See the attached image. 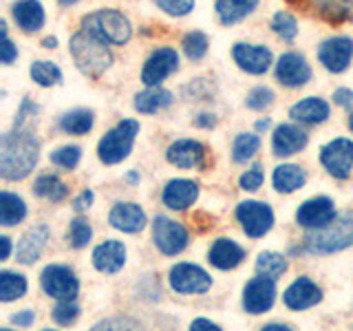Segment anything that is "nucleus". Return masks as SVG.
Listing matches in <instances>:
<instances>
[{
    "label": "nucleus",
    "instance_id": "57",
    "mask_svg": "<svg viewBox=\"0 0 353 331\" xmlns=\"http://www.w3.org/2000/svg\"><path fill=\"white\" fill-rule=\"evenodd\" d=\"M60 3H62V5H75L77 0H60Z\"/></svg>",
    "mask_w": 353,
    "mask_h": 331
},
{
    "label": "nucleus",
    "instance_id": "40",
    "mask_svg": "<svg viewBox=\"0 0 353 331\" xmlns=\"http://www.w3.org/2000/svg\"><path fill=\"white\" fill-rule=\"evenodd\" d=\"M91 237H93V228H91V223H88L86 219L77 217V219L71 221L69 241H71V245H73L75 250L86 248V245H88V241H91Z\"/></svg>",
    "mask_w": 353,
    "mask_h": 331
},
{
    "label": "nucleus",
    "instance_id": "42",
    "mask_svg": "<svg viewBox=\"0 0 353 331\" xmlns=\"http://www.w3.org/2000/svg\"><path fill=\"white\" fill-rule=\"evenodd\" d=\"M77 316H80V307H77L73 301H60L58 305L53 307V312H51V318H53V323H58L62 327H69L73 325Z\"/></svg>",
    "mask_w": 353,
    "mask_h": 331
},
{
    "label": "nucleus",
    "instance_id": "41",
    "mask_svg": "<svg viewBox=\"0 0 353 331\" xmlns=\"http://www.w3.org/2000/svg\"><path fill=\"white\" fill-rule=\"evenodd\" d=\"M80 157H82V148L80 146H62L55 152H51V163L58 166V168H64V170H73L77 163H80Z\"/></svg>",
    "mask_w": 353,
    "mask_h": 331
},
{
    "label": "nucleus",
    "instance_id": "8",
    "mask_svg": "<svg viewBox=\"0 0 353 331\" xmlns=\"http://www.w3.org/2000/svg\"><path fill=\"white\" fill-rule=\"evenodd\" d=\"M236 219L243 228V232L250 239L265 237L274 225V212L268 203L263 201H243L236 208Z\"/></svg>",
    "mask_w": 353,
    "mask_h": 331
},
{
    "label": "nucleus",
    "instance_id": "9",
    "mask_svg": "<svg viewBox=\"0 0 353 331\" xmlns=\"http://www.w3.org/2000/svg\"><path fill=\"white\" fill-rule=\"evenodd\" d=\"M320 161L336 179H349L353 170V141L338 137L320 148Z\"/></svg>",
    "mask_w": 353,
    "mask_h": 331
},
{
    "label": "nucleus",
    "instance_id": "54",
    "mask_svg": "<svg viewBox=\"0 0 353 331\" xmlns=\"http://www.w3.org/2000/svg\"><path fill=\"white\" fill-rule=\"evenodd\" d=\"M42 47H44V49H55V47H58V38H53V36L44 38V40H42Z\"/></svg>",
    "mask_w": 353,
    "mask_h": 331
},
{
    "label": "nucleus",
    "instance_id": "49",
    "mask_svg": "<svg viewBox=\"0 0 353 331\" xmlns=\"http://www.w3.org/2000/svg\"><path fill=\"white\" fill-rule=\"evenodd\" d=\"M334 102L342 108L353 106V91L351 88H338V91L334 93Z\"/></svg>",
    "mask_w": 353,
    "mask_h": 331
},
{
    "label": "nucleus",
    "instance_id": "12",
    "mask_svg": "<svg viewBox=\"0 0 353 331\" xmlns=\"http://www.w3.org/2000/svg\"><path fill=\"white\" fill-rule=\"evenodd\" d=\"M276 301V283L270 276H254V279L245 285L243 290V307L252 316L265 314L268 309H272Z\"/></svg>",
    "mask_w": 353,
    "mask_h": 331
},
{
    "label": "nucleus",
    "instance_id": "5",
    "mask_svg": "<svg viewBox=\"0 0 353 331\" xmlns=\"http://www.w3.org/2000/svg\"><path fill=\"white\" fill-rule=\"evenodd\" d=\"M137 132H139V124L135 119H121L117 126H113L99 139L97 143L99 161L106 166H115L119 161H124L132 150Z\"/></svg>",
    "mask_w": 353,
    "mask_h": 331
},
{
    "label": "nucleus",
    "instance_id": "56",
    "mask_svg": "<svg viewBox=\"0 0 353 331\" xmlns=\"http://www.w3.org/2000/svg\"><path fill=\"white\" fill-rule=\"evenodd\" d=\"M128 181H130V183H137V181H139V174H137V172H130V174H128Z\"/></svg>",
    "mask_w": 353,
    "mask_h": 331
},
{
    "label": "nucleus",
    "instance_id": "24",
    "mask_svg": "<svg viewBox=\"0 0 353 331\" xmlns=\"http://www.w3.org/2000/svg\"><path fill=\"white\" fill-rule=\"evenodd\" d=\"M199 197V185L190 179H172L163 188V205L170 210H185L190 208Z\"/></svg>",
    "mask_w": 353,
    "mask_h": 331
},
{
    "label": "nucleus",
    "instance_id": "35",
    "mask_svg": "<svg viewBox=\"0 0 353 331\" xmlns=\"http://www.w3.org/2000/svg\"><path fill=\"white\" fill-rule=\"evenodd\" d=\"M259 148H261L259 135H254V132H239L234 143H232V159L236 163H243L252 159L259 152Z\"/></svg>",
    "mask_w": 353,
    "mask_h": 331
},
{
    "label": "nucleus",
    "instance_id": "46",
    "mask_svg": "<svg viewBox=\"0 0 353 331\" xmlns=\"http://www.w3.org/2000/svg\"><path fill=\"white\" fill-rule=\"evenodd\" d=\"M18 58V49L14 47V42L9 40L7 33H3V47H0V60L3 64H11Z\"/></svg>",
    "mask_w": 353,
    "mask_h": 331
},
{
    "label": "nucleus",
    "instance_id": "23",
    "mask_svg": "<svg viewBox=\"0 0 353 331\" xmlns=\"http://www.w3.org/2000/svg\"><path fill=\"white\" fill-rule=\"evenodd\" d=\"M47 241H49V228L47 225H36L27 230L22 234L20 243H18V250H16V257L18 263L22 265H33L40 257L44 248H47Z\"/></svg>",
    "mask_w": 353,
    "mask_h": 331
},
{
    "label": "nucleus",
    "instance_id": "43",
    "mask_svg": "<svg viewBox=\"0 0 353 331\" xmlns=\"http://www.w3.org/2000/svg\"><path fill=\"white\" fill-rule=\"evenodd\" d=\"M274 99H276V95H274L272 88H268V86H256V88H252V91L248 93L245 104L252 110H265L268 106L274 104Z\"/></svg>",
    "mask_w": 353,
    "mask_h": 331
},
{
    "label": "nucleus",
    "instance_id": "11",
    "mask_svg": "<svg viewBox=\"0 0 353 331\" xmlns=\"http://www.w3.org/2000/svg\"><path fill=\"white\" fill-rule=\"evenodd\" d=\"M305 14L316 16L331 25L353 22V0H290Z\"/></svg>",
    "mask_w": 353,
    "mask_h": 331
},
{
    "label": "nucleus",
    "instance_id": "38",
    "mask_svg": "<svg viewBox=\"0 0 353 331\" xmlns=\"http://www.w3.org/2000/svg\"><path fill=\"white\" fill-rule=\"evenodd\" d=\"M272 29L276 36L285 42H292L298 36V22L292 14H287V11H279V14L272 18Z\"/></svg>",
    "mask_w": 353,
    "mask_h": 331
},
{
    "label": "nucleus",
    "instance_id": "34",
    "mask_svg": "<svg viewBox=\"0 0 353 331\" xmlns=\"http://www.w3.org/2000/svg\"><path fill=\"white\" fill-rule=\"evenodd\" d=\"M27 294V279L22 274L3 270L0 272V301L11 303Z\"/></svg>",
    "mask_w": 353,
    "mask_h": 331
},
{
    "label": "nucleus",
    "instance_id": "14",
    "mask_svg": "<svg viewBox=\"0 0 353 331\" xmlns=\"http://www.w3.org/2000/svg\"><path fill=\"white\" fill-rule=\"evenodd\" d=\"M353 58V40L347 36H336L329 38L320 44L318 49V60L331 73H342L349 69Z\"/></svg>",
    "mask_w": 353,
    "mask_h": 331
},
{
    "label": "nucleus",
    "instance_id": "51",
    "mask_svg": "<svg viewBox=\"0 0 353 331\" xmlns=\"http://www.w3.org/2000/svg\"><path fill=\"white\" fill-rule=\"evenodd\" d=\"M0 245H3V252H0V261H7L11 254V239L9 237H0Z\"/></svg>",
    "mask_w": 353,
    "mask_h": 331
},
{
    "label": "nucleus",
    "instance_id": "3",
    "mask_svg": "<svg viewBox=\"0 0 353 331\" xmlns=\"http://www.w3.org/2000/svg\"><path fill=\"white\" fill-rule=\"evenodd\" d=\"M69 51L75 60V66L88 77H99L102 75L110 62H113V55L108 51V44L95 38L93 33H88L80 29L71 38L69 42Z\"/></svg>",
    "mask_w": 353,
    "mask_h": 331
},
{
    "label": "nucleus",
    "instance_id": "25",
    "mask_svg": "<svg viewBox=\"0 0 353 331\" xmlns=\"http://www.w3.org/2000/svg\"><path fill=\"white\" fill-rule=\"evenodd\" d=\"M243 259H245V252H243V248L232 239H216L214 245L208 252V261L212 263L216 270H223V272L239 268Z\"/></svg>",
    "mask_w": 353,
    "mask_h": 331
},
{
    "label": "nucleus",
    "instance_id": "10",
    "mask_svg": "<svg viewBox=\"0 0 353 331\" xmlns=\"http://www.w3.org/2000/svg\"><path fill=\"white\" fill-rule=\"evenodd\" d=\"M170 287L176 294H205L212 287V276L192 263H179L170 270Z\"/></svg>",
    "mask_w": 353,
    "mask_h": 331
},
{
    "label": "nucleus",
    "instance_id": "28",
    "mask_svg": "<svg viewBox=\"0 0 353 331\" xmlns=\"http://www.w3.org/2000/svg\"><path fill=\"white\" fill-rule=\"evenodd\" d=\"M272 181H274V188L279 192L292 194L298 190V188L305 185L307 172H305V168H301V166H296V163H283L274 170Z\"/></svg>",
    "mask_w": 353,
    "mask_h": 331
},
{
    "label": "nucleus",
    "instance_id": "7",
    "mask_svg": "<svg viewBox=\"0 0 353 331\" xmlns=\"http://www.w3.org/2000/svg\"><path fill=\"white\" fill-rule=\"evenodd\" d=\"M152 239L154 245L165 257H176L188 248V232L181 223L168 219V217H154L152 221Z\"/></svg>",
    "mask_w": 353,
    "mask_h": 331
},
{
    "label": "nucleus",
    "instance_id": "37",
    "mask_svg": "<svg viewBox=\"0 0 353 331\" xmlns=\"http://www.w3.org/2000/svg\"><path fill=\"white\" fill-rule=\"evenodd\" d=\"M31 80L40 86H55L62 82V71L58 69V64H53L49 60H38L31 64Z\"/></svg>",
    "mask_w": 353,
    "mask_h": 331
},
{
    "label": "nucleus",
    "instance_id": "44",
    "mask_svg": "<svg viewBox=\"0 0 353 331\" xmlns=\"http://www.w3.org/2000/svg\"><path fill=\"white\" fill-rule=\"evenodd\" d=\"M154 5L168 16H188L194 9V0H154Z\"/></svg>",
    "mask_w": 353,
    "mask_h": 331
},
{
    "label": "nucleus",
    "instance_id": "52",
    "mask_svg": "<svg viewBox=\"0 0 353 331\" xmlns=\"http://www.w3.org/2000/svg\"><path fill=\"white\" fill-rule=\"evenodd\" d=\"M214 121H216L214 115H208V113H205V115H199V117H196V126L210 128V126H214Z\"/></svg>",
    "mask_w": 353,
    "mask_h": 331
},
{
    "label": "nucleus",
    "instance_id": "58",
    "mask_svg": "<svg viewBox=\"0 0 353 331\" xmlns=\"http://www.w3.org/2000/svg\"><path fill=\"white\" fill-rule=\"evenodd\" d=\"M349 128H351V130H353V113H351V115H349Z\"/></svg>",
    "mask_w": 353,
    "mask_h": 331
},
{
    "label": "nucleus",
    "instance_id": "32",
    "mask_svg": "<svg viewBox=\"0 0 353 331\" xmlns=\"http://www.w3.org/2000/svg\"><path fill=\"white\" fill-rule=\"evenodd\" d=\"M25 217H27V205L18 194H11L7 190L0 194V223L5 228H11L20 223Z\"/></svg>",
    "mask_w": 353,
    "mask_h": 331
},
{
    "label": "nucleus",
    "instance_id": "16",
    "mask_svg": "<svg viewBox=\"0 0 353 331\" xmlns=\"http://www.w3.org/2000/svg\"><path fill=\"white\" fill-rule=\"evenodd\" d=\"M276 80L287 88L305 86L312 80V66L301 53H283L276 64Z\"/></svg>",
    "mask_w": 353,
    "mask_h": 331
},
{
    "label": "nucleus",
    "instance_id": "22",
    "mask_svg": "<svg viewBox=\"0 0 353 331\" xmlns=\"http://www.w3.org/2000/svg\"><path fill=\"white\" fill-rule=\"evenodd\" d=\"M126 263V248L121 241H104L93 250V265L102 274H117Z\"/></svg>",
    "mask_w": 353,
    "mask_h": 331
},
{
    "label": "nucleus",
    "instance_id": "17",
    "mask_svg": "<svg viewBox=\"0 0 353 331\" xmlns=\"http://www.w3.org/2000/svg\"><path fill=\"white\" fill-rule=\"evenodd\" d=\"M334 217H336V208H334V201H331L329 197H314L296 210L298 225H303L307 230L323 228Z\"/></svg>",
    "mask_w": 353,
    "mask_h": 331
},
{
    "label": "nucleus",
    "instance_id": "15",
    "mask_svg": "<svg viewBox=\"0 0 353 331\" xmlns=\"http://www.w3.org/2000/svg\"><path fill=\"white\" fill-rule=\"evenodd\" d=\"M232 58L239 64L241 71L250 75H263L272 66V51L263 44H245L239 42L232 47Z\"/></svg>",
    "mask_w": 353,
    "mask_h": 331
},
{
    "label": "nucleus",
    "instance_id": "27",
    "mask_svg": "<svg viewBox=\"0 0 353 331\" xmlns=\"http://www.w3.org/2000/svg\"><path fill=\"white\" fill-rule=\"evenodd\" d=\"M329 104L320 97H305L290 108V117L301 124H323L329 117Z\"/></svg>",
    "mask_w": 353,
    "mask_h": 331
},
{
    "label": "nucleus",
    "instance_id": "6",
    "mask_svg": "<svg viewBox=\"0 0 353 331\" xmlns=\"http://www.w3.org/2000/svg\"><path fill=\"white\" fill-rule=\"evenodd\" d=\"M40 285L44 294L55 301H75L77 292H80V283H77L73 270L64 268V265H47L40 274Z\"/></svg>",
    "mask_w": 353,
    "mask_h": 331
},
{
    "label": "nucleus",
    "instance_id": "29",
    "mask_svg": "<svg viewBox=\"0 0 353 331\" xmlns=\"http://www.w3.org/2000/svg\"><path fill=\"white\" fill-rule=\"evenodd\" d=\"M170 104H172V93L159 86H148L146 91L135 95V108L137 113L143 115H152L161 108H168Z\"/></svg>",
    "mask_w": 353,
    "mask_h": 331
},
{
    "label": "nucleus",
    "instance_id": "30",
    "mask_svg": "<svg viewBox=\"0 0 353 331\" xmlns=\"http://www.w3.org/2000/svg\"><path fill=\"white\" fill-rule=\"evenodd\" d=\"M259 0H216V16L223 25H234L256 9Z\"/></svg>",
    "mask_w": 353,
    "mask_h": 331
},
{
    "label": "nucleus",
    "instance_id": "1",
    "mask_svg": "<svg viewBox=\"0 0 353 331\" xmlns=\"http://www.w3.org/2000/svg\"><path fill=\"white\" fill-rule=\"evenodd\" d=\"M40 159V143L33 130L16 124L0 139V174L7 181H20L31 174Z\"/></svg>",
    "mask_w": 353,
    "mask_h": 331
},
{
    "label": "nucleus",
    "instance_id": "39",
    "mask_svg": "<svg viewBox=\"0 0 353 331\" xmlns=\"http://www.w3.org/2000/svg\"><path fill=\"white\" fill-rule=\"evenodd\" d=\"M183 53L188 55V60H201L208 53V36L201 31H190L181 42Z\"/></svg>",
    "mask_w": 353,
    "mask_h": 331
},
{
    "label": "nucleus",
    "instance_id": "26",
    "mask_svg": "<svg viewBox=\"0 0 353 331\" xmlns=\"http://www.w3.org/2000/svg\"><path fill=\"white\" fill-rule=\"evenodd\" d=\"M11 16L25 33H33L44 25V7L40 0H18L11 7Z\"/></svg>",
    "mask_w": 353,
    "mask_h": 331
},
{
    "label": "nucleus",
    "instance_id": "48",
    "mask_svg": "<svg viewBox=\"0 0 353 331\" xmlns=\"http://www.w3.org/2000/svg\"><path fill=\"white\" fill-rule=\"evenodd\" d=\"M33 320H36V314H33L31 309H22V312L11 316V323L18 325V327H31Z\"/></svg>",
    "mask_w": 353,
    "mask_h": 331
},
{
    "label": "nucleus",
    "instance_id": "18",
    "mask_svg": "<svg viewBox=\"0 0 353 331\" xmlns=\"http://www.w3.org/2000/svg\"><path fill=\"white\" fill-rule=\"evenodd\" d=\"M283 301L290 309L301 312V309H309V307H314V305H318L320 301H323V292H320V287L312 279L301 276V279H296L285 290Z\"/></svg>",
    "mask_w": 353,
    "mask_h": 331
},
{
    "label": "nucleus",
    "instance_id": "45",
    "mask_svg": "<svg viewBox=\"0 0 353 331\" xmlns=\"http://www.w3.org/2000/svg\"><path fill=\"white\" fill-rule=\"evenodd\" d=\"M239 183H241L243 190H248V192L259 190V188L263 185V166H261V163H254L248 172H243V174H241Z\"/></svg>",
    "mask_w": 353,
    "mask_h": 331
},
{
    "label": "nucleus",
    "instance_id": "53",
    "mask_svg": "<svg viewBox=\"0 0 353 331\" xmlns=\"http://www.w3.org/2000/svg\"><path fill=\"white\" fill-rule=\"evenodd\" d=\"M263 329H265V331H292V327H290V325H276V323L265 325Z\"/></svg>",
    "mask_w": 353,
    "mask_h": 331
},
{
    "label": "nucleus",
    "instance_id": "13",
    "mask_svg": "<svg viewBox=\"0 0 353 331\" xmlns=\"http://www.w3.org/2000/svg\"><path fill=\"white\" fill-rule=\"evenodd\" d=\"M176 69H179V53L170 47H161L157 51H152L146 64H143L141 82L146 86H159V82H163Z\"/></svg>",
    "mask_w": 353,
    "mask_h": 331
},
{
    "label": "nucleus",
    "instance_id": "19",
    "mask_svg": "<svg viewBox=\"0 0 353 331\" xmlns=\"http://www.w3.org/2000/svg\"><path fill=\"white\" fill-rule=\"evenodd\" d=\"M309 141V135L296 124H281L274 130L272 148L276 157H292V154L301 152Z\"/></svg>",
    "mask_w": 353,
    "mask_h": 331
},
{
    "label": "nucleus",
    "instance_id": "21",
    "mask_svg": "<svg viewBox=\"0 0 353 331\" xmlns=\"http://www.w3.org/2000/svg\"><path fill=\"white\" fill-rule=\"evenodd\" d=\"M108 223L126 234H137L146 228V212L137 203H115L108 214Z\"/></svg>",
    "mask_w": 353,
    "mask_h": 331
},
{
    "label": "nucleus",
    "instance_id": "31",
    "mask_svg": "<svg viewBox=\"0 0 353 331\" xmlns=\"http://www.w3.org/2000/svg\"><path fill=\"white\" fill-rule=\"evenodd\" d=\"M33 194L40 199H47V201L60 203L62 199L69 194V185L55 174H42L36 179V183H33Z\"/></svg>",
    "mask_w": 353,
    "mask_h": 331
},
{
    "label": "nucleus",
    "instance_id": "50",
    "mask_svg": "<svg viewBox=\"0 0 353 331\" xmlns=\"http://www.w3.org/2000/svg\"><path fill=\"white\" fill-rule=\"evenodd\" d=\"M190 329H196V331H219L221 327L219 325H214L212 320H208V318H196V320H192V325H190Z\"/></svg>",
    "mask_w": 353,
    "mask_h": 331
},
{
    "label": "nucleus",
    "instance_id": "55",
    "mask_svg": "<svg viewBox=\"0 0 353 331\" xmlns=\"http://www.w3.org/2000/svg\"><path fill=\"white\" fill-rule=\"evenodd\" d=\"M270 128V119H261L256 124V130H268Z\"/></svg>",
    "mask_w": 353,
    "mask_h": 331
},
{
    "label": "nucleus",
    "instance_id": "47",
    "mask_svg": "<svg viewBox=\"0 0 353 331\" xmlns=\"http://www.w3.org/2000/svg\"><path fill=\"white\" fill-rule=\"evenodd\" d=\"M93 199H95V194H93L91 190H82L80 194H77V197L73 199L75 212H84V210L91 208V205H93Z\"/></svg>",
    "mask_w": 353,
    "mask_h": 331
},
{
    "label": "nucleus",
    "instance_id": "4",
    "mask_svg": "<svg viewBox=\"0 0 353 331\" xmlns=\"http://www.w3.org/2000/svg\"><path fill=\"white\" fill-rule=\"evenodd\" d=\"M82 29L93 33L106 44H126L132 36V27L128 18L117 9H99L84 16Z\"/></svg>",
    "mask_w": 353,
    "mask_h": 331
},
{
    "label": "nucleus",
    "instance_id": "36",
    "mask_svg": "<svg viewBox=\"0 0 353 331\" xmlns=\"http://www.w3.org/2000/svg\"><path fill=\"white\" fill-rule=\"evenodd\" d=\"M256 272L263 276H270V279H281L287 272V259L279 252H261L256 259Z\"/></svg>",
    "mask_w": 353,
    "mask_h": 331
},
{
    "label": "nucleus",
    "instance_id": "2",
    "mask_svg": "<svg viewBox=\"0 0 353 331\" xmlns=\"http://www.w3.org/2000/svg\"><path fill=\"white\" fill-rule=\"evenodd\" d=\"M353 245V212L336 214L323 228L309 230L303 239V248L309 254H334Z\"/></svg>",
    "mask_w": 353,
    "mask_h": 331
},
{
    "label": "nucleus",
    "instance_id": "33",
    "mask_svg": "<svg viewBox=\"0 0 353 331\" xmlns=\"http://www.w3.org/2000/svg\"><path fill=\"white\" fill-rule=\"evenodd\" d=\"M95 124V117H93V110H86V108H75L64 113L60 119V128L69 135H86L91 132Z\"/></svg>",
    "mask_w": 353,
    "mask_h": 331
},
{
    "label": "nucleus",
    "instance_id": "20",
    "mask_svg": "<svg viewBox=\"0 0 353 331\" xmlns=\"http://www.w3.org/2000/svg\"><path fill=\"white\" fill-rule=\"evenodd\" d=\"M165 159L176 166V168H199V166H203L205 148L201 141L179 139L170 143V148L165 150Z\"/></svg>",
    "mask_w": 353,
    "mask_h": 331
}]
</instances>
